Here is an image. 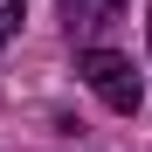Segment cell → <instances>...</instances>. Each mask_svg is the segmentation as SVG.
Masks as SVG:
<instances>
[{
  "label": "cell",
  "instance_id": "cell-1",
  "mask_svg": "<svg viewBox=\"0 0 152 152\" xmlns=\"http://www.w3.org/2000/svg\"><path fill=\"white\" fill-rule=\"evenodd\" d=\"M76 76H83L111 111H138V97H145L138 90V69L124 62L118 48H83V56H76Z\"/></svg>",
  "mask_w": 152,
  "mask_h": 152
},
{
  "label": "cell",
  "instance_id": "cell-2",
  "mask_svg": "<svg viewBox=\"0 0 152 152\" xmlns=\"http://www.w3.org/2000/svg\"><path fill=\"white\" fill-rule=\"evenodd\" d=\"M118 14H124V0H62V21H69V35H104Z\"/></svg>",
  "mask_w": 152,
  "mask_h": 152
},
{
  "label": "cell",
  "instance_id": "cell-3",
  "mask_svg": "<svg viewBox=\"0 0 152 152\" xmlns=\"http://www.w3.org/2000/svg\"><path fill=\"white\" fill-rule=\"evenodd\" d=\"M14 28H21V0H0V42H7Z\"/></svg>",
  "mask_w": 152,
  "mask_h": 152
}]
</instances>
